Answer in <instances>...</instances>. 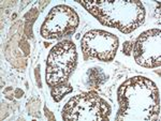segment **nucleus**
<instances>
[{
    "label": "nucleus",
    "mask_w": 161,
    "mask_h": 121,
    "mask_svg": "<svg viewBox=\"0 0 161 121\" xmlns=\"http://www.w3.org/2000/svg\"><path fill=\"white\" fill-rule=\"evenodd\" d=\"M117 120H157L160 114L159 90L154 82L136 76L123 83L117 91Z\"/></svg>",
    "instance_id": "1"
},
{
    "label": "nucleus",
    "mask_w": 161,
    "mask_h": 121,
    "mask_svg": "<svg viewBox=\"0 0 161 121\" xmlns=\"http://www.w3.org/2000/svg\"><path fill=\"white\" fill-rule=\"evenodd\" d=\"M102 25L130 33L144 23L145 9L139 0H77Z\"/></svg>",
    "instance_id": "2"
},
{
    "label": "nucleus",
    "mask_w": 161,
    "mask_h": 121,
    "mask_svg": "<svg viewBox=\"0 0 161 121\" xmlns=\"http://www.w3.org/2000/svg\"><path fill=\"white\" fill-rule=\"evenodd\" d=\"M77 62L75 44L70 40H64L54 46L46 60V84L54 87L67 82Z\"/></svg>",
    "instance_id": "3"
},
{
    "label": "nucleus",
    "mask_w": 161,
    "mask_h": 121,
    "mask_svg": "<svg viewBox=\"0 0 161 121\" xmlns=\"http://www.w3.org/2000/svg\"><path fill=\"white\" fill-rule=\"evenodd\" d=\"M111 106L95 92L77 94L70 99L62 109L64 120H106L110 119Z\"/></svg>",
    "instance_id": "4"
},
{
    "label": "nucleus",
    "mask_w": 161,
    "mask_h": 121,
    "mask_svg": "<svg viewBox=\"0 0 161 121\" xmlns=\"http://www.w3.org/2000/svg\"><path fill=\"white\" fill-rule=\"evenodd\" d=\"M80 18L71 7L59 4L51 10L41 26V35L47 40L70 37L79 27Z\"/></svg>",
    "instance_id": "5"
},
{
    "label": "nucleus",
    "mask_w": 161,
    "mask_h": 121,
    "mask_svg": "<svg viewBox=\"0 0 161 121\" xmlns=\"http://www.w3.org/2000/svg\"><path fill=\"white\" fill-rule=\"evenodd\" d=\"M118 44V38L104 30H90L80 41L82 50L86 57L104 62H110L115 58Z\"/></svg>",
    "instance_id": "6"
},
{
    "label": "nucleus",
    "mask_w": 161,
    "mask_h": 121,
    "mask_svg": "<svg viewBox=\"0 0 161 121\" xmlns=\"http://www.w3.org/2000/svg\"><path fill=\"white\" fill-rule=\"evenodd\" d=\"M160 29L143 32L133 43V57L136 63L145 68H159L161 66Z\"/></svg>",
    "instance_id": "7"
},
{
    "label": "nucleus",
    "mask_w": 161,
    "mask_h": 121,
    "mask_svg": "<svg viewBox=\"0 0 161 121\" xmlns=\"http://www.w3.org/2000/svg\"><path fill=\"white\" fill-rule=\"evenodd\" d=\"M72 91V86L67 82H64L61 84H58L56 86L52 87V91H51V94H52V97L55 102H59L62 100L66 94L70 93Z\"/></svg>",
    "instance_id": "8"
},
{
    "label": "nucleus",
    "mask_w": 161,
    "mask_h": 121,
    "mask_svg": "<svg viewBox=\"0 0 161 121\" xmlns=\"http://www.w3.org/2000/svg\"><path fill=\"white\" fill-rule=\"evenodd\" d=\"M132 47H133V43L131 42H126L124 45V50L123 51L126 55H130V53L132 51Z\"/></svg>",
    "instance_id": "9"
}]
</instances>
